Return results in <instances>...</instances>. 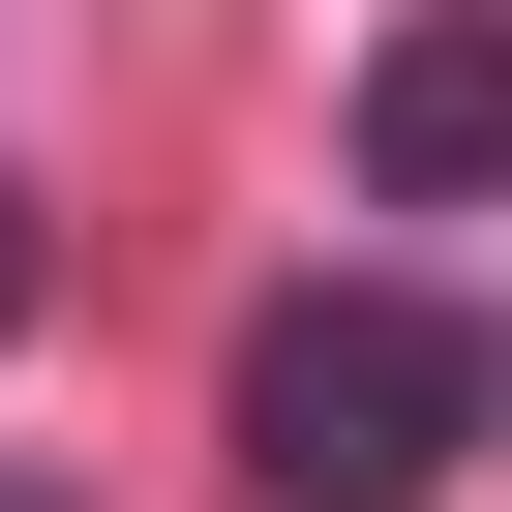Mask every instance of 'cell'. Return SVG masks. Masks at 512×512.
I'll list each match as a JSON object with an SVG mask.
<instances>
[{
    "mask_svg": "<svg viewBox=\"0 0 512 512\" xmlns=\"http://www.w3.org/2000/svg\"><path fill=\"white\" fill-rule=\"evenodd\" d=\"M482 422H512V362L422 272H302L272 332H241V482H272V512H422Z\"/></svg>",
    "mask_w": 512,
    "mask_h": 512,
    "instance_id": "1",
    "label": "cell"
},
{
    "mask_svg": "<svg viewBox=\"0 0 512 512\" xmlns=\"http://www.w3.org/2000/svg\"><path fill=\"white\" fill-rule=\"evenodd\" d=\"M362 181H392V211H482V181H512V0H452V31L362 61Z\"/></svg>",
    "mask_w": 512,
    "mask_h": 512,
    "instance_id": "2",
    "label": "cell"
},
{
    "mask_svg": "<svg viewBox=\"0 0 512 512\" xmlns=\"http://www.w3.org/2000/svg\"><path fill=\"white\" fill-rule=\"evenodd\" d=\"M0 332H31V181H0Z\"/></svg>",
    "mask_w": 512,
    "mask_h": 512,
    "instance_id": "3",
    "label": "cell"
}]
</instances>
